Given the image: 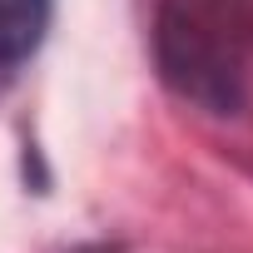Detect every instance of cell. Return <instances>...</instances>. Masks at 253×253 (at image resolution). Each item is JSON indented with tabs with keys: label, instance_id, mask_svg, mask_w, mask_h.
Listing matches in <instances>:
<instances>
[{
	"label": "cell",
	"instance_id": "cell-2",
	"mask_svg": "<svg viewBox=\"0 0 253 253\" xmlns=\"http://www.w3.org/2000/svg\"><path fill=\"white\" fill-rule=\"evenodd\" d=\"M50 30V0H0V65H20Z\"/></svg>",
	"mask_w": 253,
	"mask_h": 253
},
{
	"label": "cell",
	"instance_id": "cell-1",
	"mask_svg": "<svg viewBox=\"0 0 253 253\" xmlns=\"http://www.w3.org/2000/svg\"><path fill=\"white\" fill-rule=\"evenodd\" d=\"M154 60L179 99L209 114L243 109L253 84V0H159Z\"/></svg>",
	"mask_w": 253,
	"mask_h": 253
}]
</instances>
